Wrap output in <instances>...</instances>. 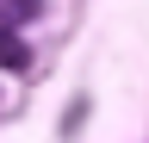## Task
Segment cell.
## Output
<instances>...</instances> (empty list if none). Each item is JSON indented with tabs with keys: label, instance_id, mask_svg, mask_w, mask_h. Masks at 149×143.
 <instances>
[{
	"label": "cell",
	"instance_id": "obj_1",
	"mask_svg": "<svg viewBox=\"0 0 149 143\" xmlns=\"http://www.w3.org/2000/svg\"><path fill=\"white\" fill-rule=\"evenodd\" d=\"M0 68H13V75L31 68V50H25V38H19L13 25H0Z\"/></svg>",
	"mask_w": 149,
	"mask_h": 143
}]
</instances>
